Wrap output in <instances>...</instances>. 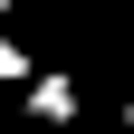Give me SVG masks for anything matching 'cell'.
I'll return each mask as SVG.
<instances>
[{
	"mask_svg": "<svg viewBox=\"0 0 134 134\" xmlns=\"http://www.w3.org/2000/svg\"><path fill=\"white\" fill-rule=\"evenodd\" d=\"M115 125H125V134H134V96H125V105H115Z\"/></svg>",
	"mask_w": 134,
	"mask_h": 134,
	"instance_id": "obj_3",
	"label": "cell"
},
{
	"mask_svg": "<svg viewBox=\"0 0 134 134\" xmlns=\"http://www.w3.org/2000/svg\"><path fill=\"white\" fill-rule=\"evenodd\" d=\"M77 105H86V86H77L67 67H38V77L19 86V115H29V125H48V134H58V125H77Z\"/></svg>",
	"mask_w": 134,
	"mask_h": 134,
	"instance_id": "obj_1",
	"label": "cell"
},
{
	"mask_svg": "<svg viewBox=\"0 0 134 134\" xmlns=\"http://www.w3.org/2000/svg\"><path fill=\"white\" fill-rule=\"evenodd\" d=\"M29 77H38V58H29V38H10V29H0V86L19 96V86H29Z\"/></svg>",
	"mask_w": 134,
	"mask_h": 134,
	"instance_id": "obj_2",
	"label": "cell"
}]
</instances>
